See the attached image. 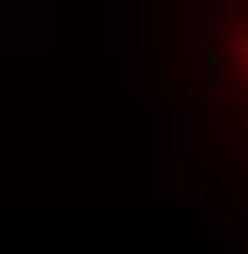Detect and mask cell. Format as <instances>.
Instances as JSON below:
<instances>
[{
  "mask_svg": "<svg viewBox=\"0 0 248 254\" xmlns=\"http://www.w3.org/2000/svg\"><path fill=\"white\" fill-rule=\"evenodd\" d=\"M197 19H204V32H223V19H236V0H204Z\"/></svg>",
  "mask_w": 248,
  "mask_h": 254,
  "instance_id": "obj_1",
  "label": "cell"
},
{
  "mask_svg": "<svg viewBox=\"0 0 248 254\" xmlns=\"http://www.w3.org/2000/svg\"><path fill=\"white\" fill-rule=\"evenodd\" d=\"M229 45L242 51V70H248V26H236V32H229Z\"/></svg>",
  "mask_w": 248,
  "mask_h": 254,
  "instance_id": "obj_2",
  "label": "cell"
}]
</instances>
